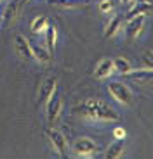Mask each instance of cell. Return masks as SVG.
<instances>
[{
    "mask_svg": "<svg viewBox=\"0 0 153 159\" xmlns=\"http://www.w3.org/2000/svg\"><path fill=\"white\" fill-rule=\"evenodd\" d=\"M73 114L80 116V118L92 121V123H111V121H118L120 116L111 106H108L103 100H94L89 99L82 102L80 106L73 107Z\"/></svg>",
    "mask_w": 153,
    "mask_h": 159,
    "instance_id": "6da1fadb",
    "label": "cell"
},
{
    "mask_svg": "<svg viewBox=\"0 0 153 159\" xmlns=\"http://www.w3.org/2000/svg\"><path fill=\"white\" fill-rule=\"evenodd\" d=\"M108 93L111 95V99L117 104H120V106L131 107L132 102H134V95H132V92H131V88L125 83H122V81H110L108 83Z\"/></svg>",
    "mask_w": 153,
    "mask_h": 159,
    "instance_id": "7a4b0ae2",
    "label": "cell"
},
{
    "mask_svg": "<svg viewBox=\"0 0 153 159\" xmlns=\"http://www.w3.org/2000/svg\"><path fill=\"white\" fill-rule=\"evenodd\" d=\"M72 151L76 157H92L97 154V143L89 137H78L73 142Z\"/></svg>",
    "mask_w": 153,
    "mask_h": 159,
    "instance_id": "3957f363",
    "label": "cell"
},
{
    "mask_svg": "<svg viewBox=\"0 0 153 159\" xmlns=\"http://www.w3.org/2000/svg\"><path fill=\"white\" fill-rule=\"evenodd\" d=\"M47 137L51 140V143H52V149L56 151V154L61 156V157H66L68 156V142H66L65 135L59 130H54L52 128V130L47 131Z\"/></svg>",
    "mask_w": 153,
    "mask_h": 159,
    "instance_id": "277c9868",
    "label": "cell"
},
{
    "mask_svg": "<svg viewBox=\"0 0 153 159\" xmlns=\"http://www.w3.org/2000/svg\"><path fill=\"white\" fill-rule=\"evenodd\" d=\"M146 26V16H137L132 19L127 21V26H125V36L127 40H136L137 36L145 31Z\"/></svg>",
    "mask_w": 153,
    "mask_h": 159,
    "instance_id": "5b68a950",
    "label": "cell"
},
{
    "mask_svg": "<svg viewBox=\"0 0 153 159\" xmlns=\"http://www.w3.org/2000/svg\"><path fill=\"white\" fill-rule=\"evenodd\" d=\"M45 107H47V121L51 125H54L59 119L61 111H63V100H61V97L57 93H54L51 97V100L45 104Z\"/></svg>",
    "mask_w": 153,
    "mask_h": 159,
    "instance_id": "8992f818",
    "label": "cell"
},
{
    "mask_svg": "<svg viewBox=\"0 0 153 159\" xmlns=\"http://www.w3.org/2000/svg\"><path fill=\"white\" fill-rule=\"evenodd\" d=\"M14 47H16V52L21 59L28 61V59H33V50H32V42H30L26 36L23 35H16L14 38Z\"/></svg>",
    "mask_w": 153,
    "mask_h": 159,
    "instance_id": "52a82bcc",
    "label": "cell"
},
{
    "mask_svg": "<svg viewBox=\"0 0 153 159\" xmlns=\"http://www.w3.org/2000/svg\"><path fill=\"white\" fill-rule=\"evenodd\" d=\"M56 87H57L56 76H51V78H47L44 81V85H42V88H40V93H38V102H40L42 106H45V104L51 100V97L56 93Z\"/></svg>",
    "mask_w": 153,
    "mask_h": 159,
    "instance_id": "ba28073f",
    "label": "cell"
},
{
    "mask_svg": "<svg viewBox=\"0 0 153 159\" xmlns=\"http://www.w3.org/2000/svg\"><path fill=\"white\" fill-rule=\"evenodd\" d=\"M111 75H115V66H113V59L110 57H103V59L97 62L96 69H94V76L97 80H106Z\"/></svg>",
    "mask_w": 153,
    "mask_h": 159,
    "instance_id": "9c48e42d",
    "label": "cell"
},
{
    "mask_svg": "<svg viewBox=\"0 0 153 159\" xmlns=\"http://www.w3.org/2000/svg\"><path fill=\"white\" fill-rule=\"evenodd\" d=\"M153 11V5L150 2H139V4H132L129 9V12L125 14V19L129 21L132 17H137V16H146L148 12Z\"/></svg>",
    "mask_w": 153,
    "mask_h": 159,
    "instance_id": "30bf717a",
    "label": "cell"
},
{
    "mask_svg": "<svg viewBox=\"0 0 153 159\" xmlns=\"http://www.w3.org/2000/svg\"><path fill=\"white\" fill-rule=\"evenodd\" d=\"M122 24H124V17L122 16L111 17V21L106 24V28H105V38H113V36H117L118 31L122 30Z\"/></svg>",
    "mask_w": 153,
    "mask_h": 159,
    "instance_id": "8fae6325",
    "label": "cell"
},
{
    "mask_svg": "<svg viewBox=\"0 0 153 159\" xmlns=\"http://www.w3.org/2000/svg\"><path fill=\"white\" fill-rule=\"evenodd\" d=\"M44 36H45V45H47L49 52L52 54L54 48H56V45H57V28L54 26V24H49L47 28H45V31H44Z\"/></svg>",
    "mask_w": 153,
    "mask_h": 159,
    "instance_id": "7c38bea8",
    "label": "cell"
},
{
    "mask_svg": "<svg viewBox=\"0 0 153 159\" xmlns=\"http://www.w3.org/2000/svg\"><path fill=\"white\" fill-rule=\"evenodd\" d=\"M32 50H33V59L38 61L40 64H49L52 59V54L49 52V48L40 47V45H33L32 43Z\"/></svg>",
    "mask_w": 153,
    "mask_h": 159,
    "instance_id": "4fadbf2b",
    "label": "cell"
},
{
    "mask_svg": "<svg viewBox=\"0 0 153 159\" xmlns=\"http://www.w3.org/2000/svg\"><path fill=\"white\" fill-rule=\"evenodd\" d=\"M125 152V145H124V140H115V142L110 145L108 149L105 151V157L108 159H117V157H122Z\"/></svg>",
    "mask_w": 153,
    "mask_h": 159,
    "instance_id": "5bb4252c",
    "label": "cell"
},
{
    "mask_svg": "<svg viewBox=\"0 0 153 159\" xmlns=\"http://www.w3.org/2000/svg\"><path fill=\"white\" fill-rule=\"evenodd\" d=\"M113 66H115V73L118 76H124L125 73L132 71V64H131L129 59H125V57H115L113 59Z\"/></svg>",
    "mask_w": 153,
    "mask_h": 159,
    "instance_id": "9a60e30c",
    "label": "cell"
},
{
    "mask_svg": "<svg viewBox=\"0 0 153 159\" xmlns=\"http://www.w3.org/2000/svg\"><path fill=\"white\" fill-rule=\"evenodd\" d=\"M49 26V19L45 16H37L35 19L32 21V24H30V31L33 33V35H40V33L45 31V28Z\"/></svg>",
    "mask_w": 153,
    "mask_h": 159,
    "instance_id": "2e32d148",
    "label": "cell"
},
{
    "mask_svg": "<svg viewBox=\"0 0 153 159\" xmlns=\"http://www.w3.org/2000/svg\"><path fill=\"white\" fill-rule=\"evenodd\" d=\"M125 78H131V80H148V78H153V69H132V71L125 73Z\"/></svg>",
    "mask_w": 153,
    "mask_h": 159,
    "instance_id": "e0dca14e",
    "label": "cell"
},
{
    "mask_svg": "<svg viewBox=\"0 0 153 159\" xmlns=\"http://www.w3.org/2000/svg\"><path fill=\"white\" fill-rule=\"evenodd\" d=\"M17 11H19V4H9L7 7H5L4 16H2V23L9 24L11 21H14L17 16Z\"/></svg>",
    "mask_w": 153,
    "mask_h": 159,
    "instance_id": "ac0fdd59",
    "label": "cell"
},
{
    "mask_svg": "<svg viewBox=\"0 0 153 159\" xmlns=\"http://www.w3.org/2000/svg\"><path fill=\"white\" fill-rule=\"evenodd\" d=\"M49 4L59 5V7H80L89 4V0H49Z\"/></svg>",
    "mask_w": 153,
    "mask_h": 159,
    "instance_id": "d6986e66",
    "label": "cell"
},
{
    "mask_svg": "<svg viewBox=\"0 0 153 159\" xmlns=\"http://www.w3.org/2000/svg\"><path fill=\"white\" fill-rule=\"evenodd\" d=\"M97 9H99L101 14H110L115 9V4H113V0H99L97 2Z\"/></svg>",
    "mask_w": 153,
    "mask_h": 159,
    "instance_id": "ffe728a7",
    "label": "cell"
},
{
    "mask_svg": "<svg viewBox=\"0 0 153 159\" xmlns=\"http://www.w3.org/2000/svg\"><path fill=\"white\" fill-rule=\"evenodd\" d=\"M127 137V131H125L124 126H115L113 128V139L115 140H125Z\"/></svg>",
    "mask_w": 153,
    "mask_h": 159,
    "instance_id": "44dd1931",
    "label": "cell"
},
{
    "mask_svg": "<svg viewBox=\"0 0 153 159\" xmlns=\"http://www.w3.org/2000/svg\"><path fill=\"white\" fill-rule=\"evenodd\" d=\"M143 64H145V68L153 69V50L143 54Z\"/></svg>",
    "mask_w": 153,
    "mask_h": 159,
    "instance_id": "7402d4cb",
    "label": "cell"
},
{
    "mask_svg": "<svg viewBox=\"0 0 153 159\" xmlns=\"http://www.w3.org/2000/svg\"><path fill=\"white\" fill-rule=\"evenodd\" d=\"M134 2H136V0H120V4H122V5H132Z\"/></svg>",
    "mask_w": 153,
    "mask_h": 159,
    "instance_id": "603a6c76",
    "label": "cell"
},
{
    "mask_svg": "<svg viewBox=\"0 0 153 159\" xmlns=\"http://www.w3.org/2000/svg\"><path fill=\"white\" fill-rule=\"evenodd\" d=\"M21 2H26V0H21ZM47 2H49V0H47Z\"/></svg>",
    "mask_w": 153,
    "mask_h": 159,
    "instance_id": "cb8c5ba5",
    "label": "cell"
},
{
    "mask_svg": "<svg viewBox=\"0 0 153 159\" xmlns=\"http://www.w3.org/2000/svg\"><path fill=\"white\" fill-rule=\"evenodd\" d=\"M0 2H2V0H0Z\"/></svg>",
    "mask_w": 153,
    "mask_h": 159,
    "instance_id": "d4e9b609",
    "label": "cell"
},
{
    "mask_svg": "<svg viewBox=\"0 0 153 159\" xmlns=\"http://www.w3.org/2000/svg\"><path fill=\"white\" fill-rule=\"evenodd\" d=\"M151 50H153V48H151Z\"/></svg>",
    "mask_w": 153,
    "mask_h": 159,
    "instance_id": "484cf974",
    "label": "cell"
}]
</instances>
